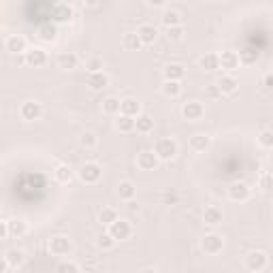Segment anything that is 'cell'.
Returning a JSON list of instances; mask_svg holds the SVG:
<instances>
[{
    "mask_svg": "<svg viewBox=\"0 0 273 273\" xmlns=\"http://www.w3.org/2000/svg\"><path fill=\"white\" fill-rule=\"evenodd\" d=\"M258 143L265 149H273V130H262L258 135Z\"/></svg>",
    "mask_w": 273,
    "mask_h": 273,
    "instance_id": "obj_39",
    "label": "cell"
},
{
    "mask_svg": "<svg viewBox=\"0 0 273 273\" xmlns=\"http://www.w3.org/2000/svg\"><path fill=\"white\" fill-rule=\"evenodd\" d=\"M79 179L84 181V184H98L100 177H103V169H100L98 163H84L79 167Z\"/></svg>",
    "mask_w": 273,
    "mask_h": 273,
    "instance_id": "obj_3",
    "label": "cell"
},
{
    "mask_svg": "<svg viewBox=\"0 0 273 273\" xmlns=\"http://www.w3.org/2000/svg\"><path fill=\"white\" fill-rule=\"evenodd\" d=\"M167 38H169L171 43H179V41H184V28H181V26L167 28Z\"/></svg>",
    "mask_w": 273,
    "mask_h": 273,
    "instance_id": "obj_38",
    "label": "cell"
},
{
    "mask_svg": "<svg viewBox=\"0 0 273 273\" xmlns=\"http://www.w3.org/2000/svg\"><path fill=\"white\" fill-rule=\"evenodd\" d=\"M54 177L60 181V184H70V179H73V169L68 165H58L54 169Z\"/></svg>",
    "mask_w": 273,
    "mask_h": 273,
    "instance_id": "obj_30",
    "label": "cell"
},
{
    "mask_svg": "<svg viewBox=\"0 0 273 273\" xmlns=\"http://www.w3.org/2000/svg\"><path fill=\"white\" fill-rule=\"evenodd\" d=\"M109 232L113 235L118 241H126L130 235H133V226H130L128 220H115L113 224H109Z\"/></svg>",
    "mask_w": 273,
    "mask_h": 273,
    "instance_id": "obj_9",
    "label": "cell"
},
{
    "mask_svg": "<svg viewBox=\"0 0 273 273\" xmlns=\"http://www.w3.org/2000/svg\"><path fill=\"white\" fill-rule=\"evenodd\" d=\"M181 115H184L188 122H197V120L205 115V107L201 105L199 100H188V103H184V107H181Z\"/></svg>",
    "mask_w": 273,
    "mask_h": 273,
    "instance_id": "obj_8",
    "label": "cell"
},
{
    "mask_svg": "<svg viewBox=\"0 0 273 273\" xmlns=\"http://www.w3.org/2000/svg\"><path fill=\"white\" fill-rule=\"evenodd\" d=\"M86 68H88V73H98V70H103V60L100 58H90L86 62Z\"/></svg>",
    "mask_w": 273,
    "mask_h": 273,
    "instance_id": "obj_41",
    "label": "cell"
},
{
    "mask_svg": "<svg viewBox=\"0 0 273 273\" xmlns=\"http://www.w3.org/2000/svg\"><path fill=\"white\" fill-rule=\"evenodd\" d=\"M9 232H11V237H24V235H28V224L24 220H9Z\"/></svg>",
    "mask_w": 273,
    "mask_h": 273,
    "instance_id": "obj_29",
    "label": "cell"
},
{
    "mask_svg": "<svg viewBox=\"0 0 273 273\" xmlns=\"http://www.w3.org/2000/svg\"><path fill=\"white\" fill-rule=\"evenodd\" d=\"M163 26H165V28L181 26V15H179L177 11H165V15H163Z\"/></svg>",
    "mask_w": 273,
    "mask_h": 273,
    "instance_id": "obj_35",
    "label": "cell"
},
{
    "mask_svg": "<svg viewBox=\"0 0 273 273\" xmlns=\"http://www.w3.org/2000/svg\"><path fill=\"white\" fill-rule=\"evenodd\" d=\"M120 105H122V100L115 98V96H107L103 100V111L107 115H120Z\"/></svg>",
    "mask_w": 273,
    "mask_h": 273,
    "instance_id": "obj_31",
    "label": "cell"
},
{
    "mask_svg": "<svg viewBox=\"0 0 273 273\" xmlns=\"http://www.w3.org/2000/svg\"><path fill=\"white\" fill-rule=\"evenodd\" d=\"M241 60H239V54L237 52H230V49H226V52L220 54V66L228 70V73H235V70L239 68Z\"/></svg>",
    "mask_w": 273,
    "mask_h": 273,
    "instance_id": "obj_12",
    "label": "cell"
},
{
    "mask_svg": "<svg viewBox=\"0 0 273 273\" xmlns=\"http://www.w3.org/2000/svg\"><path fill=\"white\" fill-rule=\"evenodd\" d=\"M218 88H220L222 94H235L237 88H239V82L232 75H222L218 79Z\"/></svg>",
    "mask_w": 273,
    "mask_h": 273,
    "instance_id": "obj_18",
    "label": "cell"
},
{
    "mask_svg": "<svg viewBox=\"0 0 273 273\" xmlns=\"http://www.w3.org/2000/svg\"><path fill=\"white\" fill-rule=\"evenodd\" d=\"M137 34L141 36V41H143V45H154L158 41V30L151 26V24H143V26H139L137 30Z\"/></svg>",
    "mask_w": 273,
    "mask_h": 273,
    "instance_id": "obj_16",
    "label": "cell"
},
{
    "mask_svg": "<svg viewBox=\"0 0 273 273\" xmlns=\"http://www.w3.org/2000/svg\"><path fill=\"white\" fill-rule=\"evenodd\" d=\"M49 252L54 256H68L73 252V241H70L66 235H56L49 239Z\"/></svg>",
    "mask_w": 273,
    "mask_h": 273,
    "instance_id": "obj_4",
    "label": "cell"
},
{
    "mask_svg": "<svg viewBox=\"0 0 273 273\" xmlns=\"http://www.w3.org/2000/svg\"><path fill=\"white\" fill-rule=\"evenodd\" d=\"M154 151H156V156L160 160H173L177 156V143H175V139H171V137H163V139H158L156 141V145H154Z\"/></svg>",
    "mask_w": 273,
    "mask_h": 273,
    "instance_id": "obj_1",
    "label": "cell"
},
{
    "mask_svg": "<svg viewBox=\"0 0 273 273\" xmlns=\"http://www.w3.org/2000/svg\"><path fill=\"white\" fill-rule=\"evenodd\" d=\"M222 220H224V214H222L220 207L211 205V207H207V209L203 211V222H205L207 226H211V228L218 226V224H222Z\"/></svg>",
    "mask_w": 273,
    "mask_h": 273,
    "instance_id": "obj_15",
    "label": "cell"
},
{
    "mask_svg": "<svg viewBox=\"0 0 273 273\" xmlns=\"http://www.w3.org/2000/svg\"><path fill=\"white\" fill-rule=\"evenodd\" d=\"M122 45H124V49H128V52H139V49L143 47V41H141V36L137 32H128L122 38Z\"/></svg>",
    "mask_w": 273,
    "mask_h": 273,
    "instance_id": "obj_26",
    "label": "cell"
},
{
    "mask_svg": "<svg viewBox=\"0 0 273 273\" xmlns=\"http://www.w3.org/2000/svg\"><path fill=\"white\" fill-rule=\"evenodd\" d=\"M177 201H179L177 192H171V190H167L165 194H163V203H165V205H177Z\"/></svg>",
    "mask_w": 273,
    "mask_h": 273,
    "instance_id": "obj_43",
    "label": "cell"
},
{
    "mask_svg": "<svg viewBox=\"0 0 273 273\" xmlns=\"http://www.w3.org/2000/svg\"><path fill=\"white\" fill-rule=\"evenodd\" d=\"M5 49L9 54H15V56L26 54L28 52V41L24 36H19V34H11V36L5 38Z\"/></svg>",
    "mask_w": 273,
    "mask_h": 273,
    "instance_id": "obj_10",
    "label": "cell"
},
{
    "mask_svg": "<svg viewBox=\"0 0 273 273\" xmlns=\"http://www.w3.org/2000/svg\"><path fill=\"white\" fill-rule=\"evenodd\" d=\"M209 145H211V139L207 135H203V133L190 137V149L192 151H205Z\"/></svg>",
    "mask_w": 273,
    "mask_h": 273,
    "instance_id": "obj_25",
    "label": "cell"
},
{
    "mask_svg": "<svg viewBox=\"0 0 273 273\" xmlns=\"http://www.w3.org/2000/svg\"><path fill=\"white\" fill-rule=\"evenodd\" d=\"M160 163V158L156 156V151L154 149H143L141 154L137 156V167L139 169H143V171H154Z\"/></svg>",
    "mask_w": 273,
    "mask_h": 273,
    "instance_id": "obj_11",
    "label": "cell"
},
{
    "mask_svg": "<svg viewBox=\"0 0 273 273\" xmlns=\"http://www.w3.org/2000/svg\"><path fill=\"white\" fill-rule=\"evenodd\" d=\"M118 197L130 203V201H135V197H137V186L133 184V181H120L118 184Z\"/></svg>",
    "mask_w": 273,
    "mask_h": 273,
    "instance_id": "obj_19",
    "label": "cell"
},
{
    "mask_svg": "<svg viewBox=\"0 0 273 273\" xmlns=\"http://www.w3.org/2000/svg\"><path fill=\"white\" fill-rule=\"evenodd\" d=\"M199 64H201V68H203V70H207V73H214V70L220 68V56L214 54V52H209L205 56H201Z\"/></svg>",
    "mask_w": 273,
    "mask_h": 273,
    "instance_id": "obj_20",
    "label": "cell"
},
{
    "mask_svg": "<svg viewBox=\"0 0 273 273\" xmlns=\"http://www.w3.org/2000/svg\"><path fill=\"white\" fill-rule=\"evenodd\" d=\"M201 248H203L205 254L216 256L224 250V237L218 235V232H207V235L201 239Z\"/></svg>",
    "mask_w": 273,
    "mask_h": 273,
    "instance_id": "obj_2",
    "label": "cell"
},
{
    "mask_svg": "<svg viewBox=\"0 0 273 273\" xmlns=\"http://www.w3.org/2000/svg\"><path fill=\"white\" fill-rule=\"evenodd\" d=\"M19 115H22L24 122H36V120H41L43 115V107L41 103H36V100H28L19 107Z\"/></svg>",
    "mask_w": 273,
    "mask_h": 273,
    "instance_id": "obj_6",
    "label": "cell"
},
{
    "mask_svg": "<svg viewBox=\"0 0 273 273\" xmlns=\"http://www.w3.org/2000/svg\"><path fill=\"white\" fill-rule=\"evenodd\" d=\"M5 260L9 262V267L11 269H19L24 265V260H26V254L22 250H9L7 252V256H5Z\"/></svg>",
    "mask_w": 273,
    "mask_h": 273,
    "instance_id": "obj_28",
    "label": "cell"
},
{
    "mask_svg": "<svg viewBox=\"0 0 273 273\" xmlns=\"http://www.w3.org/2000/svg\"><path fill=\"white\" fill-rule=\"evenodd\" d=\"M115 128L120 130V133H133L135 130V118L124 115V113L115 115Z\"/></svg>",
    "mask_w": 273,
    "mask_h": 273,
    "instance_id": "obj_27",
    "label": "cell"
},
{
    "mask_svg": "<svg viewBox=\"0 0 273 273\" xmlns=\"http://www.w3.org/2000/svg\"><path fill=\"white\" fill-rule=\"evenodd\" d=\"M135 130L141 135H149L154 130V120H151L147 113H141L135 118Z\"/></svg>",
    "mask_w": 273,
    "mask_h": 273,
    "instance_id": "obj_22",
    "label": "cell"
},
{
    "mask_svg": "<svg viewBox=\"0 0 273 273\" xmlns=\"http://www.w3.org/2000/svg\"><path fill=\"white\" fill-rule=\"evenodd\" d=\"M258 58H260V54L254 52V49H246V52H239L241 64H254V62H258Z\"/></svg>",
    "mask_w": 273,
    "mask_h": 273,
    "instance_id": "obj_37",
    "label": "cell"
},
{
    "mask_svg": "<svg viewBox=\"0 0 273 273\" xmlns=\"http://www.w3.org/2000/svg\"><path fill=\"white\" fill-rule=\"evenodd\" d=\"M258 188H262V190H273V175L271 173H262L260 175V179H258Z\"/></svg>",
    "mask_w": 273,
    "mask_h": 273,
    "instance_id": "obj_42",
    "label": "cell"
},
{
    "mask_svg": "<svg viewBox=\"0 0 273 273\" xmlns=\"http://www.w3.org/2000/svg\"><path fill=\"white\" fill-rule=\"evenodd\" d=\"M77 64H79V58L73 52H62L58 56V66L62 70H73V68H77Z\"/></svg>",
    "mask_w": 273,
    "mask_h": 273,
    "instance_id": "obj_23",
    "label": "cell"
},
{
    "mask_svg": "<svg viewBox=\"0 0 273 273\" xmlns=\"http://www.w3.org/2000/svg\"><path fill=\"white\" fill-rule=\"evenodd\" d=\"M163 94L169 96V98H177L181 94V82H171V79H165Z\"/></svg>",
    "mask_w": 273,
    "mask_h": 273,
    "instance_id": "obj_32",
    "label": "cell"
},
{
    "mask_svg": "<svg viewBox=\"0 0 273 273\" xmlns=\"http://www.w3.org/2000/svg\"><path fill=\"white\" fill-rule=\"evenodd\" d=\"M79 143H82V147H86V149H94L96 147V143H98V139H96V135L94 133H90V130H86V133L79 137Z\"/></svg>",
    "mask_w": 273,
    "mask_h": 273,
    "instance_id": "obj_36",
    "label": "cell"
},
{
    "mask_svg": "<svg viewBox=\"0 0 273 273\" xmlns=\"http://www.w3.org/2000/svg\"><path fill=\"white\" fill-rule=\"evenodd\" d=\"M115 241H118V239H115L113 235H111L109 230H107V232L103 230V232H100V235L96 237V246H98L100 250H111V248L115 246Z\"/></svg>",
    "mask_w": 273,
    "mask_h": 273,
    "instance_id": "obj_34",
    "label": "cell"
},
{
    "mask_svg": "<svg viewBox=\"0 0 273 273\" xmlns=\"http://www.w3.org/2000/svg\"><path fill=\"white\" fill-rule=\"evenodd\" d=\"M115 220H118V211L113 207H103V209H100V214H98V222H100V224L109 226V224H113Z\"/></svg>",
    "mask_w": 273,
    "mask_h": 273,
    "instance_id": "obj_33",
    "label": "cell"
},
{
    "mask_svg": "<svg viewBox=\"0 0 273 273\" xmlns=\"http://www.w3.org/2000/svg\"><path fill=\"white\" fill-rule=\"evenodd\" d=\"M38 36L43 38V41H47V43H52V41H56V28L54 26H43L41 30H38Z\"/></svg>",
    "mask_w": 273,
    "mask_h": 273,
    "instance_id": "obj_40",
    "label": "cell"
},
{
    "mask_svg": "<svg viewBox=\"0 0 273 273\" xmlns=\"http://www.w3.org/2000/svg\"><path fill=\"white\" fill-rule=\"evenodd\" d=\"M73 9H70L68 5H58L56 9H54V22H58V24H66V22H70L73 19Z\"/></svg>",
    "mask_w": 273,
    "mask_h": 273,
    "instance_id": "obj_24",
    "label": "cell"
},
{
    "mask_svg": "<svg viewBox=\"0 0 273 273\" xmlns=\"http://www.w3.org/2000/svg\"><path fill=\"white\" fill-rule=\"evenodd\" d=\"M24 62L28 66H32V68H41L47 64V54H45V49L41 47H32V49H28V52L24 54Z\"/></svg>",
    "mask_w": 273,
    "mask_h": 273,
    "instance_id": "obj_7",
    "label": "cell"
},
{
    "mask_svg": "<svg viewBox=\"0 0 273 273\" xmlns=\"http://www.w3.org/2000/svg\"><path fill=\"white\" fill-rule=\"evenodd\" d=\"M58 271H82V267H79L77 262H60Z\"/></svg>",
    "mask_w": 273,
    "mask_h": 273,
    "instance_id": "obj_45",
    "label": "cell"
},
{
    "mask_svg": "<svg viewBox=\"0 0 273 273\" xmlns=\"http://www.w3.org/2000/svg\"><path fill=\"white\" fill-rule=\"evenodd\" d=\"M205 94H207L209 98H220V96H222V92H220L218 84H209V86L205 88Z\"/></svg>",
    "mask_w": 273,
    "mask_h": 273,
    "instance_id": "obj_44",
    "label": "cell"
},
{
    "mask_svg": "<svg viewBox=\"0 0 273 273\" xmlns=\"http://www.w3.org/2000/svg\"><path fill=\"white\" fill-rule=\"evenodd\" d=\"M88 86L94 90V92H100V90H105L109 86V75L103 73V70H98V73H90L88 75Z\"/></svg>",
    "mask_w": 273,
    "mask_h": 273,
    "instance_id": "obj_14",
    "label": "cell"
},
{
    "mask_svg": "<svg viewBox=\"0 0 273 273\" xmlns=\"http://www.w3.org/2000/svg\"><path fill=\"white\" fill-rule=\"evenodd\" d=\"M147 5L158 9V7H165V5H167V0H147Z\"/></svg>",
    "mask_w": 273,
    "mask_h": 273,
    "instance_id": "obj_47",
    "label": "cell"
},
{
    "mask_svg": "<svg viewBox=\"0 0 273 273\" xmlns=\"http://www.w3.org/2000/svg\"><path fill=\"white\" fill-rule=\"evenodd\" d=\"M120 113L130 115V118H137L141 115V103L137 98H124L122 105H120Z\"/></svg>",
    "mask_w": 273,
    "mask_h": 273,
    "instance_id": "obj_17",
    "label": "cell"
},
{
    "mask_svg": "<svg viewBox=\"0 0 273 273\" xmlns=\"http://www.w3.org/2000/svg\"><path fill=\"white\" fill-rule=\"evenodd\" d=\"M11 232H9V220H5L3 224H0V239H7Z\"/></svg>",
    "mask_w": 273,
    "mask_h": 273,
    "instance_id": "obj_46",
    "label": "cell"
},
{
    "mask_svg": "<svg viewBox=\"0 0 273 273\" xmlns=\"http://www.w3.org/2000/svg\"><path fill=\"white\" fill-rule=\"evenodd\" d=\"M262 84H265V88H273V75H265Z\"/></svg>",
    "mask_w": 273,
    "mask_h": 273,
    "instance_id": "obj_48",
    "label": "cell"
},
{
    "mask_svg": "<svg viewBox=\"0 0 273 273\" xmlns=\"http://www.w3.org/2000/svg\"><path fill=\"white\" fill-rule=\"evenodd\" d=\"M267 265H269V258H267L265 252H260V250L250 252V254L246 256V267H248V271H254V273L265 271Z\"/></svg>",
    "mask_w": 273,
    "mask_h": 273,
    "instance_id": "obj_5",
    "label": "cell"
},
{
    "mask_svg": "<svg viewBox=\"0 0 273 273\" xmlns=\"http://www.w3.org/2000/svg\"><path fill=\"white\" fill-rule=\"evenodd\" d=\"M163 75H165V79H171V82H181V79H184V75H186V70H184V66H181V64L171 62V64L165 66Z\"/></svg>",
    "mask_w": 273,
    "mask_h": 273,
    "instance_id": "obj_21",
    "label": "cell"
},
{
    "mask_svg": "<svg viewBox=\"0 0 273 273\" xmlns=\"http://www.w3.org/2000/svg\"><path fill=\"white\" fill-rule=\"evenodd\" d=\"M228 199L235 201V203L248 201V199H250V188H248V184H244V181H235V184H230V188H228Z\"/></svg>",
    "mask_w": 273,
    "mask_h": 273,
    "instance_id": "obj_13",
    "label": "cell"
}]
</instances>
